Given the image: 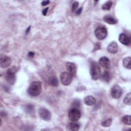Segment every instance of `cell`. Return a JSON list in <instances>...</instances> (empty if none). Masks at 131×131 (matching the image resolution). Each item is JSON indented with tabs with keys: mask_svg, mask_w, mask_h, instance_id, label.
Returning <instances> with one entry per match:
<instances>
[{
	"mask_svg": "<svg viewBox=\"0 0 131 131\" xmlns=\"http://www.w3.org/2000/svg\"><path fill=\"white\" fill-rule=\"evenodd\" d=\"M41 82L38 81H35L30 84L28 89V93L31 96H37L41 93Z\"/></svg>",
	"mask_w": 131,
	"mask_h": 131,
	"instance_id": "obj_1",
	"label": "cell"
},
{
	"mask_svg": "<svg viewBox=\"0 0 131 131\" xmlns=\"http://www.w3.org/2000/svg\"><path fill=\"white\" fill-rule=\"evenodd\" d=\"M90 74L94 80L98 79L101 75V69L98 64L95 61H92L91 63Z\"/></svg>",
	"mask_w": 131,
	"mask_h": 131,
	"instance_id": "obj_2",
	"label": "cell"
},
{
	"mask_svg": "<svg viewBox=\"0 0 131 131\" xmlns=\"http://www.w3.org/2000/svg\"><path fill=\"white\" fill-rule=\"evenodd\" d=\"M16 68L14 66L8 69L6 74V80L7 82L13 85L16 80L15 73L16 72Z\"/></svg>",
	"mask_w": 131,
	"mask_h": 131,
	"instance_id": "obj_3",
	"label": "cell"
},
{
	"mask_svg": "<svg viewBox=\"0 0 131 131\" xmlns=\"http://www.w3.org/2000/svg\"><path fill=\"white\" fill-rule=\"evenodd\" d=\"M81 117V113L80 111L75 108H73L70 110L68 113L69 119L72 121H78Z\"/></svg>",
	"mask_w": 131,
	"mask_h": 131,
	"instance_id": "obj_4",
	"label": "cell"
},
{
	"mask_svg": "<svg viewBox=\"0 0 131 131\" xmlns=\"http://www.w3.org/2000/svg\"><path fill=\"white\" fill-rule=\"evenodd\" d=\"M60 78L61 83L64 85H68L70 84L73 80L72 76L66 72H63L61 74Z\"/></svg>",
	"mask_w": 131,
	"mask_h": 131,
	"instance_id": "obj_5",
	"label": "cell"
},
{
	"mask_svg": "<svg viewBox=\"0 0 131 131\" xmlns=\"http://www.w3.org/2000/svg\"><path fill=\"white\" fill-rule=\"evenodd\" d=\"M107 31L105 27H99L95 31V35L97 39L99 40L104 39L107 36Z\"/></svg>",
	"mask_w": 131,
	"mask_h": 131,
	"instance_id": "obj_6",
	"label": "cell"
},
{
	"mask_svg": "<svg viewBox=\"0 0 131 131\" xmlns=\"http://www.w3.org/2000/svg\"><path fill=\"white\" fill-rule=\"evenodd\" d=\"M122 94V90L121 88L118 85H116L113 86L111 90V94L113 98L115 99L119 98Z\"/></svg>",
	"mask_w": 131,
	"mask_h": 131,
	"instance_id": "obj_7",
	"label": "cell"
},
{
	"mask_svg": "<svg viewBox=\"0 0 131 131\" xmlns=\"http://www.w3.org/2000/svg\"><path fill=\"white\" fill-rule=\"evenodd\" d=\"M38 113L40 117L45 121H49L51 118V114L50 112L45 108H40L39 110Z\"/></svg>",
	"mask_w": 131,
	"mask_h": 131,
	"instance_id": "obj_8",
	"label": "cell"
},
{
	"mask_svg": "<svg viewBox=\"0 0 131 131\" xmlns=\"http://www.w3.org/2000/svg\"><path fill=\"white\" fill-rule=\"evenodd\" d=\"M11 63V60L9 57L5 55H2L0 59V66L2 68H6L9 67Z\"/></svg>",
	"mask_w": 131,
	"mask_h": 131,
	"instance_id": "obj_9",
	"label": "cell"
},
{
	"mask_svg": "<svg viewBox=\"0 0 131 131\" xmlns=\"http://www.w3.org/2000/svg\"><path fill=\"white\" fill-rule=\"evenodd\" d=\"M67 69L72 77H75L77 72V68L75 64L72 62H68L66 65Z\"/></svg>",
	"mask_w": 131,
	"mask_h": 131,
	"instance_id": "obj_10",
	"label": "cell"
},
{
	"mask_svg": "<svg viewBox=\"0 0 131 131\" xmlns=\"http://www.w3.org/2000/svg\"><path fill=\"white\" fill-rule=\"evenodd\" d=\"M99 64L105 69H109L111 67V63L109 59L105 56H103L99 59Z\"/></svg>",
	"mask_w": 131,
	"mask_h": 131,
	"instance_id": "obj_11",
	"label": "cell"
},
{
	"mask_svg": "<svg viewBox=\"0 0 131 131\" xmlns=\"http://www.w3.org/2000/svg\"><path fill=\"white\" fill-rule=\"evenodd\" d=\"M119 40L121 43L126 46L129 45L130 42V38L124 33H121L119 35Z\"/></svg>",
	"mask_w": 131,
	"mask_h": 131,
	"instance_id": "obj_12",
	"label": "cell"
},
{
	"mask_svg": "<svg viewBox=\"0 0 131 131\" xmlns=\"http://www.w3.org/2000/svg\"><path fill=\"white\" fill-rule=\"evenodd\" d=\"M108 52L112 54H115L118 52V45L116 42L112 41L107 46Z\"/></svg>",
	"mask_w": 131,
	"mask_h": 131,
	"instance_id": "obj_13",
	"label": "cell"
},
{
	"mask_svg": "<svg viewBox=\"0 0 131 131\" xmlns=\"http://www.w3.org/2000/svg\"><path fill=\"white\" fill-rule=\"evenodd\" d=\"M80 124L76 121H72L68 124L67 126V128L68 130L72 131H76L79 129Z\"/></svg>",
	"mask_w": 131,
	"mask_h": 131,
	"instance_id": "obj_14",
	"label": "cell"
},
{
	"mask_svg": "<svg viewBox=\"0 0 131 131\" xmlns=\"http://www.w3.org/2000/svg\"><path fill=\"white\" fill-rule=\"evenodd\" d=\"M84 102L87 105H93L96 103V99L92 96H88L84 98Z\"/></svg>",
	"mask_w": 131,
	"mask_h": 131,
	"instance_id": "obj_15",
	"label": "cell"
},
{
	"mask_svg": "<svg viewBox=\"0 0 131 131\" xmlns=\"http://www.w3.org/2000/svg\"><path fill=\"white\" fill-rule=\"evenodd\" d=\"M103 19L105 23L111 25H114L117 23V20L111 15H105Z\"/></svg>",
	"mask_w": 131,
	"mask_h": 131,
	"instance_id": "obj_16",
	"label": "cell"
},
{
	"mask_svg": "<svg viewBox=\"0 0 131 131\" xmlns=\"http://www.w3.org/2000/svg\"><path fill=\"white\" fill-rule=\"evenodd\" d=\"M122 63L123 66L128 69H130L131 68V64H130V57H125L122 61Z\"/></svg>",
	"mask_w": 131,
	"mask_h": 131,
	"instance_id": "obj_17",
	"label": "cell"
},
{
	"mask_svg": "<svg viewBox=\"0 0 131 131\" xmlns=\"http://www.w3.org/2000/svg\"><path fill=\"white\" fill-rule=\"evenodd\" d=\"M48 83L52 86H57L58 84V81L56 77L52 76L49 78L48 80Z\"/></svg>",
	"mask_w": 131,
	"mask_h": 131,
	"instance_id": "obj_18",
	"label": "cell"
},
{
	"mask_svg": "<svg viewBox=\"0 0 131 131\" xmlns=\"http://www.w3.org/2000/svg\"><path fill=\"white\" fill-rule=\"evenodd\" d=\"M101 78L104 81L108 82L111 79L110 73L108 71H104L101 75Z\"/></svg>",
	"mask_w": 131,
	"mask_h": 131,
	"instance_id": "obj_19",
	"label": "cell"
},
{
	"mask_svg": "<svg viewBox=\"0 0 131 131\" xmlns=\"http://www.w3.org/2000/svg\"><path fill=\"white\" fill-rule=\"evenodd\" d=\"M122 121L126 125H131V117L129 115H126L124 116L122 118Z\"/></svg>",
	"mask_w": 131,
	"mask_h": 131,
	"instance_id": "obj_20",
	"label": "cell"
},
{
	"mask_svg": "<svg viewBox=\"0 0 131 131\" xmlns=\"http://www.w3.org/2000/svg\"><path fill=\"white\" fill-rule=\"evenodd\" d=\"M112 2L111 1H108L106 3H105L102 6V9L104 10H109L112 6Z\"/></svg>",
	"mask_w": 131,
	"mask_h": 131,
	"instance_id": "obj_21",
	"label": "cell"
},
{
	"mask_svg": "<svg viewBox=\"0 0 131 131\" xmlns=\"http://www.w3.org/2000/svg\"><path fill=\"white\" fill-rule=\"evenodd\" d=\"M112 122V120L111 118H108L101 122V125L104 127L110 126Z\"/></svg>",
	"mask_w": 131,
	"mask_h": 131,
	"instance_id": "obj_22",
	"label": "cell"
},
{
	"mask_svg": "<svg viewBox=\"0 0 131 131\" xmlns=\"http://www.w3.org/2000/svg\"><path fill=\"white\" fill-rule=\"evenodd\" d=\"M131 96H130V93H128L124 97L123 102L125 104L127 105H130L131 104Z\"/></svg>",
	"mask_w": 131,
	"mask_h": 131,
	"instance_id": "obj_23",
	"label": "cell"
},
{
	"mask_svg": "<svg viewBox=\"0 0 131 131\" xmlns=\"http://www.w3.org/2000/svg\"><path fill=\"white\" fill-rule=\"evenodd\" d=\"M25 110H26L25 111L27 113L31 114V113H33V112L34 111V106H33V105H32L31 104H28L26 106Z\"/></svg>",
	"mask_w": 131,
	"mask_h": 131,
	"instance_id": "obj_24",
	"label": "cell"
},
{
	"mask_svg": "<svg viewBox=\"0 0 131 131\" xmlns=\"http://www.w3.org/2000/svg\"><path fill=\"white\" fill-rule=\"evenodd\" d=\"M78 4H79L78 2H75L73 4L72 6V10L73 12H75L77 10V8L78 7Z\"/></svg>",
	"mask_w": 131,
	"mask_h": 131,
	"instance_id": "obj_25",
	"label": "cell"
},
{
	"mask_svg": "<svg viewBox=\"0 0 131 131\" xmlns=\"http://www.w3.org/2000/svg\"><path fill=\"white\" fill-rule=\"evenodd\" d=\"M73 105L74 106V108H77L78 107H80V103L79 100H75L74 101L73 103Z\"/></svg>",
	"mask_w": 131,
	"mask_h": 131,
	"instance_id": "obj_26",
	"label": "cell"
},
{
	"mask_svg": "<svg viewBox=\"0 0 131 131\" xmlns=\"http://www.w3.org/2000/svg\"><path fill=\"white\" fill-rule=\"evenodd\" d=\"M100 49V45L99 43H96L95 45V47L94 48V50L93 51H95L97 50H99Z\"/></svg>",
	"mask_w": 131,
	"mask_h": 131,
	"instance_id": "obj_27",
	"label": "cell"
},
{
	"mask_svg": "<svg viewBox=\"0 0 131 131\" xmlns=\"http://www.w3.org/2000/svg\"><path fill=\"white\" fill-rule=\"evenodd\" d=\"M49 3H50V1H43L42 2L41 5L43 6H45L48 5Z\"/></svg>",
	"mask_w": 131,
	"mask_h": 131,
	"instance_id": "obj_28",
	"label": "cell"
},
{
	"mask_svg": "<svg viewBox=\"0 0 131 131\" xmlns=\"http://www.w3.org/2000/svg\"><path fill=\"white\" fill-rule=\"evenodd\" d=\"M82 7H80V8H78V9L76 10V14L77 15H79V14H80V13H81V12H82Z\"/></svg>",
	"mask_w": 131,
	"mask_h": 131,
	"instance_id": "obj_29",
	"label": "cell"
},
{
	"mask_svg": "<svg viewBox=\"0 0 131 131\" xmlns=\"http://www.w3.org/2000/svg\"><path fill=\"white\" fill-rule=\"evenodd\" d=\"M48 9H49V8L47 7V8L44 9L42 10V14H43V15H46L47 14V11H48Z\"/></svg>",
	"mask_w": 131,
	"mask_h": 131,
	"instance_id": "obj_30",
	"label": "cell"
},
{
	"mask_svg": "<svg viewBox=\"0 0 131 131\" xmlns=\"http://www.w3.org/2000/svg\"><path fill=\"white\" fill-rule=\"evenodd\" d=\"M34 55V52H30L29 53H28V56L30 57H33Z\"/></svg>",
	"mask_w": 131,
	"mask_h": 131,
	"instance_id": "obj_31",
	"label": "cell"
},
{
	"mask_svg": "<svg viewBox=\"0 0 131 131\" xmlns=\"http://www.w3.org/2000/svg\"><path fill=\"white\" fill-rule=\"evenodd\" d=\"M30 29V26L29 28H28V29H27V31H26V34H27V33H28V32H29Z\"/></svg>",
	"mask_w": 131,
	"mask_h": 131,
	"instance_id": "obj_32",
	"label": "cell"
}]
</instances>
